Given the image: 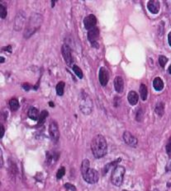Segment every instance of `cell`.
Here are the masks:
<instances>
[{"instance_id": "obj_1", "label": "cell", "mask_w": 171, "mask_h": 191, "mask_svg": "<svg viewBox=\"0 0 171 191\" xmlns=\"http://www.w3.org/2000/svg\"><path fill=\"white\" fill-rule=\"evenodd\" d=\"M91 150L95 158H102L108 152V143L102 134L94 136L91 142Z\"/></svg>"}, {"instance_id": "obj_2", "label": "cell", "mask_w": 171, "mask_h": 191, "mask_svg": "<svg viewBox=\"0 0 171 191\" xmlns=\"http://www.w3.org/2000/svg\"><path fill=\"white\" fill-rule=\"evenodd\" d=\"M42 23V17L41 14L34 13L30 17V20L28 21V26L24 31V37L29 38L32 36L36 31L40 28Z\"/></svg>"}, {"instance_id": "obj_3", "label": "cell", "mask_w": 171, "mask_h": 191, "mask_svg": "<svg viewBox=\"0 0 171 191\" xmlns=\"http://www.w3.org/2000/svg\"><path fill=\"white\" fill-rule=\"evenodd\" d=\"M126 169L123 166H115L113 170L111 175L112 184L115 186H121L123 184L124 175H125Z\"/></svg>"}, {"instance_id": "obj_4", "label": "cell", "mask_w": 171, "mask_h": 191, "mask_svg": "<svg viewBox=\"0 0 171 191\" xmlns=\"http://www.w3.org/2000/svg\"><path fill=\"white\" fill-rule=\"evenodd\" d=\"M79 107H80V111L84 115H89L92 111V100L89 98V97L86 94L85 92H82V94H81Z\"/></svg>"}, {"instance_id": "obj_5", "label": "cell", "mask_w": 171, "mask_h": 191, "mask_svg": "<svg viewBox=\"0 0 171 191\" xmlns=\"http://www.w3.org/2000/svg\"><path fill=\"white\" fill-rule=\"evenodd\" d=\"M83 175V179L85 180L88 184H96L98 181L99 176H98V173L95 169L89 168L87 171L82 174Z\"/></svg>"}, {"instance_id": "obj_6", "label": "cell", "mask_w": 171, "mask_h": 191, "mask_svg": "<svg viewBox=\"0 0 171 191\" xmlns=\"http://www.w3.org/2000/svg\"><path fill=\"white\" fill-rule=\"evenodd\" d=\"M61 53H62L63 58H64V60L66 63V64L68 66H72L73 63H74V60H73V56H72L71 50L68 45H63L62 48H61Z\"/></svg>"}, {"instance_id": "obj_7", "label": "cell", "mask_w": 171, "mask_h": 191, "mask_svg": "<svg viewBox=\"0 0 171 191\" xmlns=\"http://www.w3.org/2000/svg\"><path fill=\"white\" fill-rule=\"evenodd\" d=\"M49 134L51 136V140L55 143H57L60 138V131H59V127L56 121H52L49 125Z\"/></svg>"}, {"instance_id": "obj_8", "label": "cell", "mask_w": 171, "mask_h": 191, "mask_svg": "<svg viewBox=\"0 0 171 191\" xmlns=\"http://www.w3.org/2000/svg\"><path fill=\"white\" fill-rule=\"evenodd\" d=\"M26 21V14L23 12H19L17 14L15 20H14V30L17 31H21L24 26Z\"/></svg>"}, {"instance_id": "obj_9", "label": "cell", "mask_w": 171, "mask_h": 191, "mask_svg": "<svg viewBox=\"0 0 171 191\" xmlns=\"http://www.w3.org/2000/svg\"><path fill=\"white\" fill-rule=\"evenodd\" d=\"M96 24H97V18L93 14H89L83 19V26L86 30H92L95 27Z\"/></svg>"}, {"instance_id": "obj_10", "label": "cell", "mask_w": 171, "mask_h": 191, "mask_svg": "<svg viewBox=\"0 0 171 191\" xmlns=\"http://www.w3.org/2000/svg\"><path fill=\"white\" fill-rule=\"evenodd\" d=\"M123 138L124 142L127 143V145L130 146V147H136L137 146V143H138V140L137 138L135 137L134 135H132L130 132L125 131L123 133Z\"/></svg>"}, {"instance_id": "obj_11", "label": "cell", "mask_w": 171, "mask_h": 191, "mask_svg": "<svg viewBox=\"0 0 171 191\" xmlns=\"http://www.w3.org/2000/svg\"><path fill=\"white\" fill-rule=\"evenodd\" d=\"M98 79H99L100 84H101L103 87H105V86L108 84V79H109V74H108V72L106 68L102 67L99 69Z\"/></svg>"}, {"instance_id": "obj_12", "label": "cell", "mask_w": 171, "mask_h": 191, "mask_svg": "<svg viewBox=\"0 0 171 191\" xmlns=\"http://www.w3.org/2000/svg\"><path fill=\"white\" fill-rule=\"evenodd\" d=\"M99 36V29L98 27H94L92 30L88 31V40L90 42L92 45L97 44V41ZM98 45V44H97Z\"/></svg>"}, {"instance_id": "obj_13", "label": "cell", "mask_w": 171, "mask_h": 191, "mask_svg": "<svg viewBox=\"0 0 171 191\" xmlns=\"http://www.w3.org/2000/svg\"><path fill=\"white\" fill-rule=\"evenodd\" d=\"M147 8L152 14H158L160 8V2L155 0H150L147 3Z\"/></svg>"}, {"instance_id": "obj_14", "label": "cell", "mask_w": 171, "mask_h": 191, "mask_svg": "<svg viewBox=\"0 0 171 191\" xmlns=\"http://www.w3.org/2000/svg\"><path fill=\"white\" fill-rule=\"evenodd\" d=\"M114 88L118 93H122L124 89V81L121 76H117L114 79Z\"/></svg>"}, {"instance_id": "obj_15", "label": "cell", "mask_w": 171, "mask_h": 191, "mask_svg": "<svg viewBox=\"0 0 171 191\" xmlns=\"http://www.w3.org/2000/svg\"><path fill=\"white\" fill-rule=\"evenodd\" d=\"M127 100H128V102L130 103V105L136 106L137 102H138L139 96L137 95V93L136 92L131 91V92H129L128 95H127Z\"/></svg>"}, {"instance_id": "obj_16", "label": "cell", "mask_w": 171, "mask_h": 191, "mask_svg": "<svg viewBox=\"0 0 171 191\" xmlns=\"http://www.w3.org/2000/svg\"><path fill=\"white\" fill-rule=\"evenodd\" d=\"M28 117L30 118L31 120H38V119H39V111H38V110H37L36 107H34V106H32V107H30L29 108V110H28Z\"/></svg>"}, {"instance_id": "obj_17", "label": "cell", "mask_w": 171, "mask_h": 191, "mask_svg": "<svg viewBox=\"0 0 171 191\" xmlns=\"http://www.w3.org/2000/svg\"><path fill=\"white\" fill-rule=\"evenodd\" d=\"M164 82L160 78L157 77L153 81V87L156 91H161L164 88Z\"/></svg>"}, {"instance_id": "obj_18", "label": "cell", "mask_w": 171, "mask_h": 191, "mask_svg": "<svg viewBox=\"0 0 171 191\" xmlns=\"http://www.w3.org/2000/svg\"><path fill=\"white\" fill-rule=\"evenodd\" d=\"M155 112L160 117H161L162 115H164V104L162 102V101H160L158 102L156 105H155Z\"/></svg>"}, {"instance_id": "obj_19", "label": "cell", "mask_w": 171, "mask_h": 191, "mask_svg": "<svg viewBox=\"0 0 171 191\" xmlns=\"http://www.w3.org/2000/svg\"><path fill=\"white\" fill-rule=\"evenodd\" d=\"M147 94H148L147 87L142 83L140 86V96H141V98L142 101H146L147 99Z\"/></svg>"}, {"instance_id": "obj_20", "label": "cell", "mask_w": 171, "mask_h": 191, "mask_svg": "<svg viewBox=\"0 0 171 191\" xmlns=\"http://www.w3.org/2000/svg\"><path fill=\"white\" fill-rule=\"evenodd\" d=\"M65 83L62 82V81H60V83H58L56 88V93H57L58 96H60V97L63 96V94H64V89H65Z\"/></svg>"}, {"instance_id": "obj_21", "label": "cell", "mask_w": 171, "mask_h": 191, "mask_svg": "<svg viewBox=\"0 0 171 191\" xmlns=\"http://www.w3.org/2000/svg\"><path fill=\"white\" fill-rule=\"evenodd\" d=\"M121 160H122V159L118 158V160L113 161V162H110V163H108V165H106V166H104V168H103V174H106V173L108 172L109 170H110V168H111V167H113V166H114V167H115V166H118L117 164H118L119 161H121Z\"/></svg>"}, {"instance_id": "obj_22", "label": "cell", "mask_w": 171, "mask_h": 191, "mask_svg": "<svg viewBox=\"0 0 171 191\" xmlns=\"http://www.w3.org/2000/svg\"><path fill=\"white\" fill-rule=\"evenodd\" d=\"M47 116H48V112H47V111H42V113L40 114L39 119H38V125H39V126H41V125L44 124L45 120H46V119L47 118Z\"/></svg>"}, {"instance_id": "obj_23", "label": "cell", "mask_w": 171, "mask_h": 191, "mask_svg": "<svg viewBox=\"0 0 171 191\" xmlns=\"http://www.w3.org/2000/svg\"><path fill=\"white\" fill-rule=\"evenodd\" d=\"M9 106L12 111H17L19 108V102L16 98H13L9 101Z\"/></svg>"}, {"instance_id": "obj_24", "label": "cell", "mask_w": 171, "mask_h": 191, "mask_svg": "<svg viewBox=\"0 0 171 191\" xmlns=\"http://www.w3.org/2000/svg\"><path fill=\"white\" fill-rule=\"evenodd\" d=\"M89 168H90V166H89V161H88V159H84V160H83L82 164H81V173L83 174V173H84L85 171H87Z\"/></svg>"}, {"instance_id": "obj_25", "label": "cell", "mask_w": 171, "mask_h": 191, "mask_svg": "<svg viewBox=\"0 0 171 191\" xmlns=\"http://www.w3.org/2000/svg\"><path fill=\"white\" fill-rule=\"evenodd\" d=\"M73 71L74 72V74H76V76L79 79H83V72L80 69V68L77 65H73Z\"/></svg>"}, {"instance_id": "obj_26", "label": "cell", "mask_w": 171, "mask_h": 191, "mask_svg": "<svg viewBox=\"0 0 171 191\" xmlns=\"http://www.w3.org/2000/svg\"><path fill=\"white\" fill-rule=\"evenodd\" d=\"M7 7L1 2V3H0V16H1V18H5V17H7Z\"/></svg>"}, {"instance_id": "obj_27", "label": "cell", "mask_w": 171, "mask_h": 191, "mask_svg": "<svg viewBox=\"0 0 171 191\" xmlns=\"http://www.w3.org/2000/svg\"><path fill=\"white\" fill-rule=\"evenodd\" d=\"M167 62H168V59L164 55H160L159 56V64H160V67L164 68V66L166 65Z\"/></svg>"}, {"instance_id": "obj_28", "label": "cell", "mask_w": 171, "mask_h": 191, "mask_svg": "<svg viewBox=\"0 0 171 191\" xmlns=\"http://www.w3.org/2000/svg\"><path fill=\"white\" fill-rule=\"evenodd\" d=\"M65 168L64 166H61V167L58 170L57 173H56V178H57L58 180H60V179H61V178L65 175Z\"/></svg>"}, {"instance_id": "obj_29", "label": "cell", "mask_w": 171, "mask_h": 191, "mask_svg": "<svg viewBox=\"0 0 171 191\" xmlns=\"http://www.w3.org/2000/svg\"><path fill=\"white\" fill-rule=\"evenodd\" d=\"M143 111H141V109L138 110V111L137 112V116H136V119H137V121L141 122L142 119H143Z\"/></svg>"}, {"instance_id": "obj_30", "label": "cell", "mask_w": 171, "mask_h": 191, "mask_svg": "<svg viewBox=\"0 0 171 191\" xmlns=\"http://www.w3.org/2000/svg\"><path fill=\"white\" fill-rule=\"evenodd\" d=\"M166 152H167V154L169 155V157H170V156H171V136L169 137L168 142H167Z\"/></svg>"}, {"instance_id": "obj_31", "label": "cell", "mask_w": 171, "mask_h": 191, "mask_svg": "<svg viewBox=\"0 0 171 191\" xmlns=\"http://www.w3.org/2000/svg\"><path fill=\"white\" fill-rule=\"evenodd\" d=\"M65 187L67 189H69V190L76 191V187L74 186V184H70V183H66V184H65Z\"/></svg>"}, {"instance_id": "obj_32", "label": "cell", "mask_w": 171, "mask_h": 191, "mask_svg": "<svg viewBox=\"0 0 171 191\" xmlns=\"http://www.w3.org/2000/svg\"><path fill=\"white\" fill-rule=\"evenodd\" d=\"M165 170H166V171H171V156L169 157V161L167 162L166 166H165Z\"/></svg>"}, {"instance_id": "obj_33", "label": "cell", "mask_w": 171, "mask_h": 191, "mask_svg": "<svg viewBox=\"0 0 171 191\" xmlns=\"http://www.w3.org/2000/svg\"><path fill=\"white\" fill-rule=\"evenodd\" d=\"M22 87H23V89H24V90H26V91H28L31 88V86L29 85L28 83H23V85H22Z\"/></svg>"}, {"instance_id": "obj_34", "label": "cell", "mask_w": 171, "mask_h": 191, "mask_svg": "<svg viewBox=\"0 0 171 191\" xmlns=\"http://www.w3.org/2000/svg\"><path fill=\"white\" fill-rule=\"evenodd\" d=\"M4 131H5V129L4 127H3V125H1V135H0V138H2L3 137V135H4Z\"/></svg>"}, {"instance_id": "obj_35", "label": "cell", "mask_w": 171, "mask_h": 191, "mask_svg": "<svg viewBox=\"0 0 171 191\" xmlns=\"http://www.w3.org/2000/svg\"><path fill=\"white\" fill-rule=\"evenodd\" d=\"M3 49H4V50L8 51L9 53H12V46L11 45L7 46V47H5V48H3Z\"/></svg>"}, {"instance_id": "obj_36", "label": "cell", "mask_w": 171, "mask_h": 191, "mask_svg": "<svg viewBox=\"0 0 171 191\" xmlns=\"http://www.w3.org/2000/svg\"><path fill=\"white\" fill-rule=\"evenodd\" d=\"M168 42H169V46L171 47V31H170V32L168 34Z\"/></svg>"}, {"instance_id": "obj_37", "label": "cell", "mask_w": 171, "mask_h": 191, "mask_svg": "<svg viewBox=\"0 0 171 191\" xmlns=\"http://www.w3.org/2000/svg\"><path fill=\"white\" fill-rule=\"evenodd\" d=\"M0 60H1V64H3V63H4L5 59L3 57V56H1V57H0Z\"/></svg>"}, {"instance_id": "obj_38", "label": "cell", "mask_w": 171, "mask_h": 191, "mask_svg": "<svg viewBox=\"0 0 171 191\" xmlns=\"http://www.w3.org/2000/svg\"><path fill=\"white\" fill-rule=\"evenodd\" d=\"M168 71H169V74H171V64L169 65V69H168Z\"/></svg>"}, {"instance_id": "obj_39", "label": "cell", "mask_w": 171, "mask_h": 191, "mask_svg": "<svg viewBox=\"0 0 171 191\" xmlns=\"http://www.w3.org/2000/svg\"><path fill=\"white\" fill-rule=\"evenodd\" d=\"M50 106H54V104L52 103V101H51V102H50Z\"/></svg>"}]
</instances>
